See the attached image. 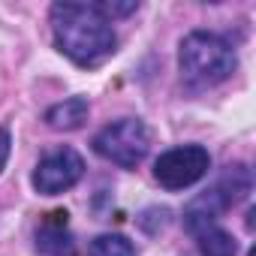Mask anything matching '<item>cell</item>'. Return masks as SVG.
I'll return each mask as SVG.
<instances>
[{
    "mask_svg": "<svg viewBox=\"0 0 256 256\" xmlns=\"http://www.w3.org/2000/svg\"><path fill=\"white\" fill-rule=\"evenodd\" d=\"M54 46L78 66H100L114 54L118 36L100 4H54Z\"/></svg>",
    "mask_w": 256,
    "mask_h": 256,
    "instance_id": "6da1fadb",
    "label": "cell"
},
{
    "mask_svg": "<svg viewBox=\"0 0 256 256\" xmlns=\"http://www.w3.org/2000/svg\"><path fill=\"white\" fill-rule=\"evenodd\" d=\"M178 64H181L184 78L193 88H211V84H220V82H226L232 76L235 52H232V46L223 36L205 34V30H193L181 42Z\"/></svg>",
    "mask_w": 256,
    "mask_h": 256,
    "instance_id": "7a4b0ae2",
    "label": "cell"
},
{
    "mask_svg": "<svg viewBox=\"0 0 256 256\" xmlns=\"http://www.w3.org/2000/svg\"><path fill=\"white\" fill-rule=\"evenodd\" d=\"M148 145H151V136H148V126L139 120V118H124V120H114L108 126L94 136V151L120 166V169H136L145 154H148Z\"/></svg>",
    "mask_w": 256,
    "mask_h": 256,
    "instance_id": "3957f363",
    "label": "cell"
},
{
    "mask_svg": "<svg viewBox=\"0 0 256 256\" xmlns=\"http://www.w3.org/2000/svg\"><path fill=\"white\" fill-rule=\"evenodd\" d=\"M211 169V154L202 145H181L169 148L154 163V178L166 190H187L196 181H202Z\"/></svg>",
    "mask_w": 256,
    "mask_h": 256,
    "instance_id": "277c9868",
    "label": "cell"
},
{
    "mask_svg": "<svg viewBox=\"0 0 256 256\" xmlns=\"http://www.w3.org/2000/svg\"><path fill=\"white\" fill-rule=\"evenodd\" d=\"M84 175V160L72 148H58L46 154L34 172V190L42 196H58L70 187H76Z\"/></svg>",
    "mask_w": 256,
    "mask_h": 256,
    "instance_id": "5b68a950",
    "label": "cell"
},
{
    "mask_svg": "<svg viewBox=\"0 0 256 256\" xmlns=\"http://www.w3.org/2000/svg\"><path fill=\"white\" fill-rule=\"evenodd\" d=\"M36 250L46 256H76V241L66 229V211L46 214V220L36 232Z\"/></svg>",
    "mask_w": 256,
    "mask_h": 256,
    "instance_id": "8992f818",
    "label": "cell"
},
{
    "mask_svg": "<svg viewBox=\"0 0 256 256\" xmlns=\"http://www.w3.org/2000/svg\"><path fill=\"white\" fill-rule=\"evenodd\" d=\"M193 235H196V244H199V253H202V256H235V253H238L235 238H232L220 223L196 226Z\"/></svg>",
    "mask_w": 256,
    "mask_h": 256,
    "instance_id": "52a82bcc",
    "label": "cell"
},
{
    "mask_svg": "<svg viewBox=\"0 0 256 256\" xmlns=\"http://www.w3.org/2000/svg\"><path fill=\"white\" fill-rule=\"evenodd\" d=\"M88 120V100L84 96H70L46 112V124L52 130H78Z\"/></svg>",
    "mask_w": 256,
    "mask_h": 256,
    "instance_id": "ba28073f",
    "label": "cell"
},
{
    "mask_svg": "<svg viewBox=\"0 0 256 256\" xmlns=\"http://www.w3.org/2000/svg\"><path fill=\"white\" fill-rule=\"evenodd\" d=\"M88 256H136V250L124 235H100L90 241Z\"/></svg>",
    "mask_w": 256,
    "mask_h": 256,
    "instance_id": "9c48e42d",
    "label": "cell"
},
{
    "mask_svg": "<svg viewBox=\"0 0 256 256\" xmlns=\"http://www.w3.org/2000/svg\"><path fill=\"white\" fill-rule=\"evenodd\" d=\"M10 151H12V139H10V130H6V126H0V169L6 166V160H10Z\"/></svg>",
    "mask_w": 256,
    "mask_h": 256,
    "instance_id": "30bf717a",
    "label": "cell"
}]
</instances>
